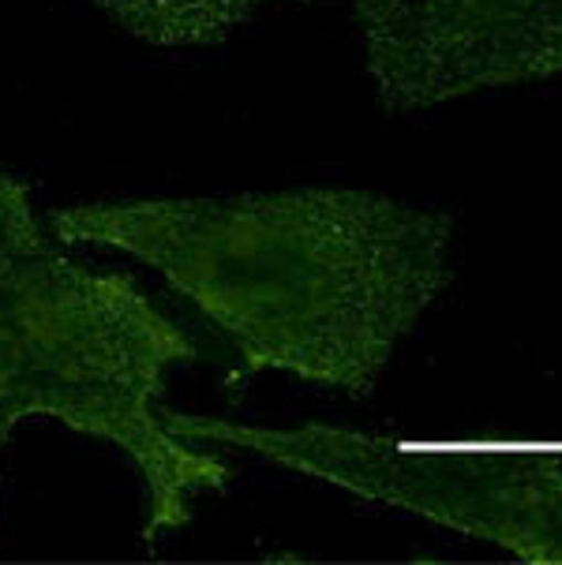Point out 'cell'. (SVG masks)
I'll return each mask as SVG.
<instances>
[{
    "label": "cell",
    "instance_id": "obj_1",
    "mask_svg": "<svg viewBox=\"0 0 562 565\" xmlns=\"http://www.w3.org/2000/svg\"><path fill=\"white\" fill-rule=\"evenodd\" d=\"M61 244L150 266L233 344L244 375L368 397L450 285L454 217L364 188L128 199L53 210Z\"/></svg>",
    "mask_w": 562,
    "mask_h": 565
},
{
    "label": "cell",
    "instance_id": "obj_5",
    "mask_svg": "<svg viewBox=\"0 0 562 565\" xmlns=\"http://www.w3.org/2000/svg\"><path fill=\"white\" fill-rule=\"evenodd\" d=\"M124 34L161 50H211L229 42L274 0H87Z\"/></svg>",
    "mask_w": 562,
    "mask_h": 565
},
{
    "label": "cell",
    "instance_id": "obj_4",
    "mask_svg": "<svg viewBox=\"0 0 562 565\" xmlns=\"http://www.w3.org/2000/svg\"><path fill=\"white\" fill-rule=\"evenodd\" d=\"M390 113L562 75V0H352Z\"/></svg>",
    "mask_w": 562,
    "mask_h": 565
},
{
    "label": "cell",
    "instance_id": "obj_3",
    "mask_svg": "<svg viewBox=\"0 0 562 565\" xmlns=\"http://www.w3.org/2000/svg\"><path fill=\"white\" fill-rule=\"evenodd\" d=\"M184 443L233 446L341 491L473 535L529 565H562V461L544 449L421 443L335 424L263 427L161 408Z\"/></svg>",
    "mask_w": 562,
    "mask_h": 565
},
{
    "label": "cell",
    "instance_id": "obj_2",
    "mask_svg": "<svg viewBox=\"0 0 562 565\" xmlns=\"http://www.w3.org/2000/svg\"><path fill=\"white\" fill-rule=\"evenodd\" d=\"M192 360L195 341L131 277L72 258L31 188L0 169V457L38 416L117 446L142 480L139 535L155 547L233 476L161 419L169 371Z\"/></svg>",
    "mask_w": 562,
    "mask_h": 565
}]
</instances>
